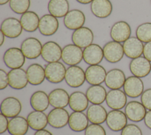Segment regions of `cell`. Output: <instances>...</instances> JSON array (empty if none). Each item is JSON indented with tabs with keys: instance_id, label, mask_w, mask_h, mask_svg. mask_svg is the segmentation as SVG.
<instances>
[{
	"instance_id": "cell-1",
	"label": "cell",
	"mask_w": 151,
	"mask_h": 135,
	"mask_svg": "<svg viewBox=\"0 0 151 135\" xmlns=\"http://www.w3.org/2000/svg\"><path fill=\"white\" fill-rule=\"evenodd\" d=\"M45 78L52 83H58L65 79L66 68L60 62L48 63L45 66Z\"/></svg>"
},
{
	"instance_id": "cell-2",
	"label": "cell",
	"mask_w": 151,
	"mask_h": 135,
	"mask_svg": "<svg viewBox=\"0 0 151 135\" xmlns=\"http://www.w3.org/2000/svg\"><path fill=\"white\" fill-rule=\"evenodd\" d=\"M61 59L68 66L77 65L83 59V50L74 44H68L63 48Z\"/></svg>"
},
{
	"instance_id": "cell-3",
	"label": "cell",
	"mask_w": 151,
	"mask_h": 135,
	"mask_svg": "<svg viewBox=\"0 0 151 135\" xmlns=\"http://www.w3.org/2000/svg\"><path fill=\"white\" fill-rule=\"evenodd\" d=\"M25 58L21 49L18 47L8 49L3 56L5 65L11 69L22 68L25 64Z\"/></svg>"
},
{
	"instance_id": "cell-4",
	"label": "cell",
	"mask_w": 151,
	"mask_h": 135,
	"mask_svg": "<svg viewBox=\"0 0 151 135\" xmlns=\"http://www.w3.org/2000/svg\"><path fill=\"white\" fill-rule=\"evenodd\" d=\"M103 50L104 58L111 63L119 62L124 54L123 44L113 40L107 42L103 47Z\"/></svg>"
},
{
	"instance_id": "cell-5",
	"label": "cell",
	"mask_w": 151,
	"mask_h": 135,
	"mask_svg": "<svg viewBox=\"0 0 151 135\" xmlns=\"http://www.w3.org/2000/svg\"><path fill=\"white\" fill-rule=\"evenodd\" d=\"M64 80L71 88H78L82 86L86 81L85 72L77 65L70 66L66 69Z\"/></svg>"
},
{
	"instance_id": "cell-6",
	"label": "cell",
	"mask_w": 151,
	"mask_h": 135,
	"mask_svg": "<svg viewBox=\"0 0 151 135\" xmlns=\"http://www.w3.org/2000/svg\"><path fill=\"white\" fill-rule=\"evenodd\" d=\"M127 119L126 114L120 110H112L107 113L106 123L111 131H119L127 124Z\"/></svg>"
},
{
	"instance_id": "cell-7",
	"label": "cell",
	"mask_w": 151,
	"mask_h": 135,
	"mask_svg": "<svg viewBox=\"0 0 151 135\" xmlns=\"http://www.w3.org/2000/svg\"><path fill=\"white\" fill-rule=\"evenodd\" d=\"M42 45L37 38L30 37L25 39L21 44V50L27 59H35L41 54Z\"/></svg>"
},
{
	"instance_id": "cell-8",
	"label": "cell",
	"mask_w": 151,
	"mask_h": 135,
	"mask_svg": "<svg viewBox=\"0 0 151 135\" xmlns=\"http://www.w3.org/2000/svg\"><path fill=\"white\" fill-rule=\"evenodd\" d=\"M70 114L63 108H54L47 115L48 124L54 128H61L68 123Z\"/></svg>"
},
{
	"instance_id": "cell-9",
	"label": "cell",
	"mask_w": 151,
	"mask_h": 135,
	"mask_svg": "<svg viewBox=\"0 0 151 135\" xmlns=\"http://www.w3.org/2000/svg\"><path fill=\"white\" fill-rule=\"evenodd\" d=\"M62 50L57 43L48 41L42 45L41 56L47 63L58 62L61 59Z\"/></svg>"
},
{
	"instance_id": "cell-10",
	"label": "cell",
	"mask_w": 151,
	"mask_h": 135,
	"mask_svg": "<svg viewBox=\"0 0 151 135\" xmlns=\"http://www.w3.org/2000/svg\"><path fill=\"white\" fill-rule=\"evenodd\" d=\"M123 88L126 95L132 98H136L141 96L144 91L143 81L140 78L134 75L126 78Z\"/></svg>"
},
{
	"instance_id": "cell-11",
	"label": "cell",
	"mask_w": 151,
	"mask_h": 135,
	"mask_svg": "<svg viewBox=\"0 0 151 135\" xmlns=\"http://www.w3.org/2000/svg\"><path fill=\"white\" fill-rule=\"evenodd\" d=\"M0 107L1 113L11 118L19 115L22 110V104L17 98L8 97L2 101Z\"/></svg>"
},
{
	"instance_id": "cell-12",
	"label": "cell",
	"mask_w": 151,
	"mask_h": 135,
	"mask_svg": "<svg viewBox=\"0 0 151 135\" xmlns=\"http://www.w3.org/2000/svg\"><path fill=\"white\" fill-rule=\"evenodd\" d=\"M94 34L92 30L87 27H82L73 31L71 40L73 44L82 48H85L93 43Z\"/></svg>"
},
{
	"instance_id": "cell-13",
	"label": "cell",
	"mask_w": 151,
	"mask_h": 135,
	"mask_svg": "<svg viewBox=\"0 0 151 135\" xmlns=\"http://www.w3.org/2000/svg\"><path fill=\"white\" fill-rule=\"evenodd\" d=\"M129 69L133 75L144 78L147 76L151 71V63L144 56L132 59L129 63Z\"/></svg>"
},
{
	"instance_id": "cell-14",
	"label": "cell",
	"mask_w": 151,
	"mask_h": 135,
	"mask_svg": "<svg viewBox=\"0 0 151 135\" xmlns=\"http://www.w3.org/2000/svg\"><path fill=\"white\" fill-rule=\"evenodd\" d=\"M146 108L137 101H131L124 107V113L127 118L133 122H140L144 120L146 114Z\"/></svg>"
},
{
	"instance_id": "cell-15",
	"label": "cell",
	"mask_w": 151,
	"mask_h": 135,
	"mask_svg": "<svg viewBox=\"0 0 151 135\" xmlns=\"http://www.w3.org/2000/svg\"><path fill=\"white\" fill-rule=\"evenodd\" d=\"M22 27L19 20L14 17L5 18L1 23V31L10 38L18 37L22 32Z\"/></svg>"
},
{
	"instance_id": "cell-16",
	"label": "cell",
	"mask_w": 151,
	"mask_h": 135,
	"mask_svg": "<svg viewBox=\"0 0 151 135\" xmlns=\"http://www.w3.org/2000/svg\"><path fill=\"white\" fill-rule=\"evenodd\" d=\"M132 30L130 25L124 21L115 22L110 29V37L113 41L122 43L130 37Z\"/></svg>"
},
{
	"instance_id": "cell-17",
	"label": "cell",
	"mask_w": 151,
	"mask_h": 135,
	"mask_svg": "<svg viewBox=\"0 0 151 135\" xmlns=\"http://www.w3.org/2000/svg\"><path fill=\"white\" fill-rule=\"evenodd\" d=\"M127 95L125 92L119 89H110L107 92L106 102L112 110H121L127 104Z\"/></svg>"
},
{
	"instance_id": "cell-18",
	"label": "cell",
	"mask_w": 151,
	"mask_h": 135,
	"mask_svg": "<svg viewBox=\"0 0 151 135\" xmlns=\"http://www.w3.org/2000/svg\"><path fill=\"white\" fill-rule=\"evenodd\" d=\"M86 81L91 85H101L105 81L107 72L100 65H89L86 71Z\"/></svg>"
},
{
	"instance_id": "cell-19",
	"label": "cell",
	"mask_w": 151,
	"mask_h": 135,
	"mask_svg": "<svg viewBox=\"0 0 151 135\" xmlns=\"http://www.w3.org/2000/svg\"><path fill=\"white\" fill-rule=\"evenodd\" d=\"M59 27L57 18L47 14L42 15L40 20L38 30L40 33L44 36H51L54 34Z\"/></svg>"
},
{
	"instance_id": "cell-20",
	"label": "cell",
	"mask_w": 151,
	"mask_h": 135,
	"mask_svg": "<svg viewBox=\"0 0 151 135\" xmlns=\"http://www.w3.org/2000/svg\"><path fill=\"white\" fill-rule=\"evenodd\" d=\"M8 74L9 86L14 89H22L27 86L28 83L27 72L22 68L11 69Z\"/></svg>"
},
{
	"instance_id": "cell-21",
	"label": "cell",
	"mask_w": 151,
	"mask_h": 135,
	"mask_svg": "<svg viewBox=\"0 0 151 135\" xmlns=\"http://www.w3.org/2000/svg\"><path fill=\"white\" fill-rule=\"evenodd\" d=\"M86 22V16L83 12L77 9H71L64 17L65 27L71 30H76L83 27Z\"/></svg>"
},
{
	"instance_id": "cell-22",
	"label": "cell",
	"mask_w": 151,
	"mask_h": 135,
	"mask_svg": "<svg viewBox=\"0 0 151 135\" xmlns=\"http://www.w3.org/2000/svg\"><path fill=\"white\" fill-rule=\"evenodd\" d=\"M103 57V48L97 44L92 43L83 50V60L88 65H99Z\"/></svg>"
},
{
	"instance_id": "cell-23",
	"label": "cell",
	"mask_w": 151,
	"mask_h": 135,
	"mask_svg": "<svg viewBox=\"0 0 151 135\" xmlns=\"http://www.w3.org/2000/svg\"><path fill=\"white\" fill-rule=\"evenodd\" d=\"M124 53L128 58L133 59L141 56L144 45L136 37H130L123 44Z\"/></svg>"
},
{
	"instance_id": "cell-24",
	"label": "cell",
	"mask_w": 151,
	"mask_h": 135,
	"mask_svg": "<svg viewBox=\"0 0 151 135\" xmlns=\"http://www.w3.org/2000/svg\"><path fill=\"white\" fill-rule=\"evenodd\" d=\"M126 79V76L123 70L114 68L107 72L104 83L110 89H119L123 87Z\"/></svg>"
},
{
	"instance_id": "cell-25",
	"label": "cell",
	"mask_w": 151,
	"mask_h": 135,
	"mask_svg": "<svg viewBox=\"0 0 151 135\" xmlns=\"http://www.w3.org/2000/svg\"><path fill=\"white\" fill-rule=\"evenodd\" d=\"M90 9L96 17L106 18L111 14L113 5L110 0H93L90 4Z\"/></svg>"
},
{
	"instance_id": "cell-26",
	"label": "cell",
	"mask_w": 151,
	"mask_h": 135,
	"mask_svg": "<svg viewBox=\"0 0 151 135\" xmlns=\"http://www.w3.org/2000/svg\"><path fill=\"white\" fill-rule=\"evenodd\" d=\"M88 122L87 115L83 112L74 111L70 115L68 125L73 131L80 132L86 129Z\"/></svg>"
},
{
	"instance_id": "cell-27",
	"label": "cell",
	"mask_w": 151,
	"mask_h": 135,
	"mask_svg": "<svg viewBox=\"0 0 151 135\" xmlns=\"http://www.w3.org/2000/svg\"><path fill=\"white\" fill-rule=\"evenodd\" d=\"M50 104L54 108H64L69 104L70 95L67 91L63 88H56L48 94Z\"/></svg>"
},
{
	"instance_id": "cell-28",
	"label": "cell",
	"mask_w": 151,
	"mask_h": 135,
	"mask_svg": "<svg viewBox=\"0 0 151 135\" xmlns=\"http://www.w3.org/2000/svg\"><path fill=\"white\" fill-rule=\"evenodd\" d=\"M107 112L101 104H91L87 109L86 115L91 123L101 124L106 120Z\"/></svg>"
},
{
	"instance_id": "cell-29",
	"label": "cell",
	"mask_w": 151,
	"mask_h": 135,
	"mask_svg": "<svg viewBox=\"0 0 151 135\" xmlns=\"http://www.w3.org/2000/svg\"><path fill=\"white\" fill-rule=\"evenodd\" d=\"M27 118L18 115L11 118L8 123V131L11 135H25L29 129Z\"/></svg>"
},
{
	"instance_id": "cell-30",
	"label": "cell",
	"mask_w": 151,
	"mask_h": 135,
	"mask_svg": "<svg viewBox=\"0 0 151 135\" xmlns=\"http://www.w3.org/2000/svg\"><path fill=\"white\" fill-rule=\"evenodd\" d=\"M28 83L32 85H39L45 80V69L38 63L30 65L26 70Z\"/></svg>"
},
{
	"instance_id": "cell-31",
	"label": "cell",
	"mask_w": 151,
	"mask_h": 135,
	"mask_svg": "<svg viewBox=\"0 0 151 135\" xmlns=\"http://www.w3.org/2000/svg\"><path fill=\"white\" fill-rule=\"evenodd\" d=\"M27 120L29 127L35 131L44 129L48 124L47 115L44 111L34 110L28 114Z\"/></svg>"
},
{
	"instance_id": "cell-32",
	"label": "cell",
	"mask_w": 151,
	"mask_h": 135,
	"mask_svg": "<svg viewBox=\"0 0 151 135\" xmlns=\"http://www.w3.org/2000/svg\"><path fill=\"white\" fill-rule=\"evenodd\" d=\"M89 101L84 92L74 91L70 95L68 105L73 111L83 112L88 107Z\"/></svg>"
},
{
	"instance_id": "cell-33",
	"label": "cell",
	"mask_w": 151,
	"mask_h": 135,
	"mask_svg": "<svg viewBox=\"0 0 151 135\" xmlns=\"http://www.w3.org/2000/svg\"><path fill=\"white\" fill-rule=\"evenodd\" d=\"M107 93L103 86L96 85L89 86L86 92V95L90 103L93 104H101L106 101Z\"/></svg>"
},
{
	"instance_id": "cell-34",
	"label": "cell",
	"mask_w": 151,
	"mask_h": 135,
	"mask_svg": "<svg viewBox=\"0 0 151 135\" xmlns=\"http://www.w3.org/2000/svg\"><path fill=\"white\" fill-rule=\"evenodd\" d=\"M40 18L38 14L32 11H28L21 15L20 22L23 30L32 33L38 28Z\"/></svg>"
},
{
	"instance_id": "cell-35",
	"label": "cell",
	"mask_w": 151,
	"mask_h": 135,
	"mask_svg": "<svg viewBox=\"0 0 151 135\" xmlns=\"http://www.w3.org/2000/svg\"><path fill=\"white\" fill-rule=\"evenodd\" d=\"M30 105L34 110L45 111L50 105L48 95L43 91L34 92L30 98Z\"/></svg>"
},
{
	"instance_id": "cell-36",
	"label": "cell",
	"mask_w": 151,
	"mask_h": 135,
	"mask_svg": "<svg viewBox=\"0 0 151 135\" xmlns=\"http://www.w3.org/2000/svg\"><path fill=\"white\" fill-rule=\"evenodd\" d=\"M68 0H50L48 4L49 13L56 18L64 17L69 12Z\"/></svg>"
},
{
	"instance_id": "cell-37",
	"label": "cell",
	"mask_w": 151,
	"mask_h": 135,
	"mask_svg": "<svg viewBox=\"0 0 151 135\" xmlns=\"http://www.w3.org/2000/svg\"><path fill=\"white\" fill-rule=\"evenodd\" d=\"M136 36L143 43L151 41V22H144L136 28Z\"/></svg>"
},
{
	"instance_id": "cell-38",
	"label": "cell",
	"mask_w": 151,
	"mask_h": 135,
	"mask_svg": "<svg viewBox=\"0 0 151 135\" xmlns=\"http://www.w3.org/2000/svg\"><path fill=\"white\" fill-rule=\"evenodd\" d=\"M30 0H10L9 5L11 10L17 14H23L30 7Z\"/></svg>"
},
{
	"instance_id": "cell-39",
	"label": "cell",
	"mask_w": 151,
	"mask_h": 135,
	"mask_svg": "<svg viewBox=\"0 0 151 135\" xmlns=\"http://www.w3.org/2000/svg\"><path fill=\"white\" fill-rule=\"evenodd\" d=\"M84 135H106V132L101 124L91 123L84 130Z\"/></svg>"
},
{
	"instance_id": "cell-40",
	"label": "cell",
	"mask_w": 151,
	"mask_h": 135,
	"mask_svg": "<svg viewBox=\"0 0 151 135\" xmlns=\"http://www.w3.org/2000/svg\"><path fill=\"white\" fill-rule=\"evenodd\" d=\"M120 135H143L140 128L134 124H127L121 131Z\"/></svg>"
},
{
	"instance_id": "cell-41",
	"label": "cell",
	"mask_w": 151,
	"mask_h": 135,
	"mask_svg": "<svg viewBox=\"0 0 151 135\" xmlns=\"http://www.w3.org/2000/svg\"><path fill=\"white\" fill-rule=\"evenodd\" d=\"M140 100L146 110H151V88L147 89L143 91L140 96Z\"/></svg>"
},
{
	"instance_id": "cell-42",
	"label": "cell",
	"mask_w": 151,
	"mask_h": 135,
	"mask_svg": "<svg viewBox=\"0 0 151 135\" xmlns=\"http://www.w3.org/2000/svg\"><path fill=\"white\" fill-rule=\"evenodd\" d=\"M9 85L8 73L2 69H0V89L3 90Z\"/></svg>"
},
{
	"instance_id": "cell-43",
	"label": "cell",
	"mask_w": 151,
	"mask_h": 135,
	"mask_svg": "<svg viewBox=\"0 0 151 135\" xmlns=\"http://www.w3.org/2000/svg\"><path fill=\"white\" fill-rule=\"evenodd\" d=\"M9 120L8 118L3 115L2 113L0 114V134L4 133L8 130Z\"/></svg>"
},
{
	"instance_id": "cell-44",
	"label": "cell",
	"mask_w": 151,
	"mask_h": 135,
	"mask_svg": "<svg viewBox=\"0 0 151 135\" xmlns=\"http://www.w3.org/2000/svg\"><path fill=\"white\" fill-rule=\"evenodd\" d=\"M143 56L151 62V41L145 43L143 47Z\"/></svg>"
},
{
	"instance_id": "cell-45",
	"label": "cell",
	"mask_w": 151,
	"mask_h": 135,
	"mask_svg": "<svg viewBox=\"0 0 151 135\" xmlns=\"http://www.w3.org/2000/svg\"><path fill=\"white\" fill-rule=\"evenodd\" d=\"M144 123L146 126L151 130V110L146 112L144 118Z\"/></svg>"
},
{
	"instance_id": "cell-46",
	"label": "cell",
	"mask_w": 151,
	"mask_h": 135,
	"mask_svg": "<svg viewBox=\"0 0 151 135\" xmlns=\"http://www.w3.org/2000/svg\"><path fill=\"white\" fill-rule=\"evenodd\" d=\"M34 135H53L52 133L46 129H42L37 130L35 132Z\"/></svg>"
},
{
	"instance_id": "cell-47",
	"label": "cell",
	"mask_w": 151,
	"mask_h": 135,
	"mask_svg": "<svg viewBox=\"0 0 151 135\" xmlns=\"http://www.w3.org/2000/svg\"><path fill=\"white\" fill-rule=\"evenodd\" d=\"M5 36L4 35V34L0 30V46H2L5 41Z\"/></svg>"
},
{
	"instance_id": "cell-48",
	"label": "cell",
	"mask_w": 151,
	"mask_h": 135,
	"mask_svg": "<svg viewBox=\"0 0 151 135\" xmlns=\"http://www.w3.org/2000/svg\"><path fill=\"white\" fill-rule=\"evenodd\" d=\"M78 3L81 4H88L90 3H91V2L93 0H76Z\"/></svg>"
},
{
	"instance_id": "cell-49",
	"label": "cell",
	"mask_w": 151,
	"mask_h": 135,
	"mask_svg": "<svg viewBox=\"0 0 151 135\" xmlns=\"http://www.w3.org/2000/svg\"><path fill=\"white\" fill-rule=\"evenodd\" d=\"M10 0H0V5H3L6 4L8 2H9Z\"/></svg>"
}]
</instances>
